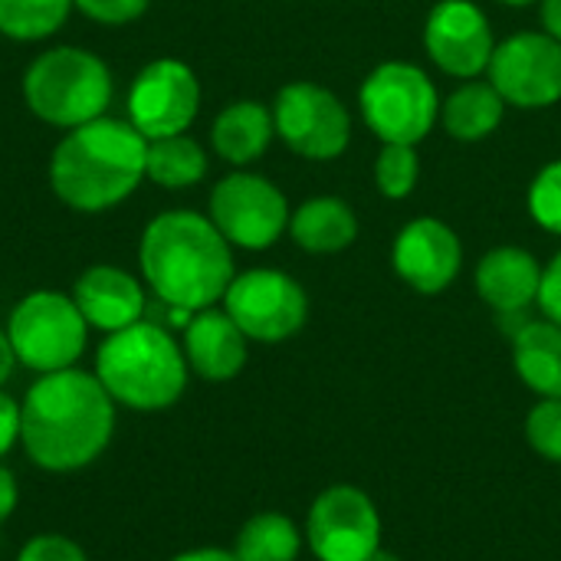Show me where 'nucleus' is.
<instances>
[{"mask_svg": "<svg viewBox=\"0 0 561 561\" xmlns=\"http://www.w3.org/2000/svg\"><path fill=\"white\" fill-rule=\"evenodd\" d=\"M115 434V401L79 368L39 375L20 404V444L49 473H72L102 457Z\"/></svg>", "mask_w": 561, "mask_h": 561, "instance_id": "1", "label": "nucleus"}, {"mask_svg": "<svg viewBox=\"0 0 561 561\" xmlns=\"http://www.w3.org/2000/svg\"><path fill=\"white\" fill-rule=\"evenodd\" d=\"M138 266L154 299L184 312L217 306L237 276L230 243L197 210H164L148 220Z\"/></svg>", "mask_w": 561, "mask_h": 561, "instance_id": "2", "label": "nucleus"}, {"mask_svg": "<svg viewBox=\"0 0 561 561\" xmlns=\"http://www.w3.org/2000/svg\"><path fill=\"white\" fill-rule=\"evenodd\" d=\"M148 138L122 118H95L69 128L49 158L53 194L79 214H105L145 181Z\"/></svg>", "mask_w": 561, "mask_h": 561, "instance_id": "3", "label": "nucleus"}, {"mask_svg": "<svg viewBox=\"0 0 561 561\" xmlns=\"http://www.w3.org/2000/svg\"><path fill=\"white\" fill-rule=\"evenodd\" d=\"M95 378L115 404L141 414L168 411L187 388V358L168 325L141 319L105 335L95 355Z\"/></svg>", "mask_w": 561, "mask_h": 561, "instance_id": "4", "label": "nucleus"}, {"mask_svg": "<svg viewBox=\"0 0 561 561\" xmlns=\"http://www.w3.org/2000/svg\"><path fill=\"white\" fill-rule=\"evenodd\" d=\"M112 92L108 66L82 46H53L23 72V99L30 112L66 131L102 118Z\"/></svg>", "mask_w": 561, "mask_h": 561, "instance_id": "5", "label": "nucleus"}, {"mask_svg": "<svg viewBox=\"0 0 561 561\" xmlns=\"http://www.w3.org/2000/svg\"><path fill=\"white\" fill-rule=\"evenodd\" d=\"M365 125L385 145H417L440 118V99L431 76L414 62H381L358 92Z\"/></svg>", "mask_w": 561, "mask_h": 561, "instance_id": "6", "label": "nucleus"}, {"mask_svg": "<svg viewBox=\"0 0 561 561\" xmlns=\"http://www.w3.org/2000/svg\"><path fill=\"white\" fill-rule=\"evenodd\" d=\"M7 339L23 368L49 375L76 368L79 355L85 352L89 322L72 296L36 289L13 306L7 319Z\"/></svg>", "mask_w": 561, "mask_h": 561, "instance_id": "7", "label": "nucleus"}, {"mask_svg": "<svg viewBox=\"0 0 561 561\" xmlns=\"http://www.w3.org/2000/svg\"><path fill=\"white\" fill-rule=\"evenodd\" d=\"M210 224L224 233L230 247L270 250L289 230V201L263 174L233 171L210 191Z\"/></svg>", "mask_w": 561, "mask_h": 561, "instance_id": "8", "label": "nucleus"}, {"mask_svg": "<svg viewBox=\"0 0 561 561\" xmlns=\"http://www.w3.org/2000/svg\"><path fill=\"white\" fill-rule=\"evenodd\" d=\"M224 312L250 342L276 345L306 325L309 299L306 289L279 270H247L227 286Z\"/></svg>", "mask_w": 561, "mask_h": 561, "instance_id": "9", "label": "nucleus"}, {"mask_svg": "<svg viewBox=\"0 0 561 561\" xmlns=\"http://www.w3.org/2000/svg\"><path fill=\"white\" fill-rule=\"evenodd\" d=\"M273 125L286 148L309 161H335L352 138V118L339 95L306 79L279 89Z\"/></svg>", "mask_w": 561, "mask_h": 561, "instance_id": "10", "label": "nucleus"}, {"mask_svg": "<svg viewBox=\"0 0 561 561\" xmlns=\"http://www.w3.org/2000/svg\"><path fill=\"white\" fill-rule=\"evenodd\" d=\"M306 542L319 561H368L381 549L378 506L358 486H329L309 510Z\"/></svg>", "mask_w": 561, "mask_h": 561, "instance_id": "11", "label": "nucleus"}, {"mask_svg": "<svg viewBox=\"0 0 561 561\" xmlns=\"http://www.w3.org/2000/svg\"><path fill=\"white\" fill-rule=\"evenodd\" d=\"M201 112V79L181 59L148 62L128 89V122L148 138L184 135Z\"/></svg>", "mask_w": 561, "mask_h": 561, "instance_id": "12", "label": "nucleus"}, {"mask_svg": "<svg viewBox=\"0 0 561 561\" xmlns=\"http://www.w3.org/2000/svg\"><path fill=\"white\" fill-rule=\"evenodd\" d=\"M490 82L516 108H549L561 99V43L549 33H516L496 43Z\"/></svg>", "mask_w": 561, "mask_h": 561, "instance_id": "13", "label": "nucleus"}, {"mask_svg": "<svg viewBox=\"0 0 561 561\" xmlns=\"http://www.w3.org/2000/svg\"><path fill=\"white\" fill-rule=\"evenodd\" d=\"M424 49L447 76L477 79L486 72L496 39L473 0H440L424 23Z\"/></svg>", "mask_w": 561, "mask_h": 561, "instance_id": "14", "label": "nucleus"}, {"mask_svg": "<svg viewBox=\"0 0 561 561\" xmlns=\"http://www.w3.org/2000/svg\"><path fill=\"white\" fill-rule=\"evenodd\" d=\"M391 266L414 293L437 296L457 279L463 266L460 237L437 217H417L394 237Z\"/></svg>", "mask_w": 561, "mask_h": 561, "instance_id": "15", "label": "nucleus"}, {"mask_svg": "<svg viewBox=\"0 0 561 561\" xmlns=\"http://www.w3.org/2000/svg\"><path fill=\"white\" fill-rule=\"evenodd\" d=\"M72 299H76L82 319L89 322V329H99L105 335L141 322L145 309H148L141 283L128 270L112 266V263L89 266L76 279Z\"/></svg>", "mask_w": 561, "mask_h": 561, "instance_id": "16", "label": "nucleus"}, {"mask_svg": "<svg viewBox=\"0 0 561 561\" xmlns=\"http://www.w3.org/2000/svg\"><path fill=\"white\" fill-rule=\"evenodd\" d=\"M247 335L224 309H201L184 325V358L204 381H233L247 365Z\"/></svg>", "mask_w": 561, "mask_h": 561, "instance_id": "17", "label": "nucleus"}, {"mask_svg": "<svg viewBox=\"0 0 561 561\" xmlns=\"http://www.w3.org/2000/svg\"><path fill=\"white\" fill-rule=\"evenodd\" d=\"M542 266L523 247H496L477 263V293L496 316H523L539 302Z\"/></svg>", "mask_w": 561, "mask_h": 561, "instance_id": "18", "label": "nucleus"}, {"mask_svg": "<svg viewBox=\"0 0 561 561\" xmlns=\"http://www.w3.org/2000/svg\"><path fill=\"white\" fill-rule=\"evenodd\" d=\"M273 135H276L273 108H266L256 99H237L214 118L210 145L227 164L247 168L266 154Z\"/></svg>", "mask_w": 561, "mask_h": 561, "instance_id": "19", "label": "nucleus"}, {"mask_svg": "<svg viewBox=\"0 0 561 561\" xmlns=\"http://www.w3.org/2000/svg\"><path fill=\"white\" fill-rule=\"evenodd\" d=\"M513 365L529 391L539 398H561V325L526 319L513 332Z\"/></svg>", "mask_w": 561, "mask_h": 561, "instance_id": "20", "label": "nucleus"}, {"mask_svg": "<svg viewBox=\"0 0 561 561\" xmlns=\"http://www.w3.org/2000/svg\"><path fill=\"white\" fill-rule=\"evenodd\" d=\"M289 237L306 253H342L358 237V217L342 197H312L293 210Z\"/></svg>", "mask_w": 561, "mask_h": 561, "instance_id": "21", "label": "nucleus"}, {"mask_svg": "<svg viewBox=\"0 0 561 561\" xmlns=\"http://www.w3.org/2000/svg\"><path fill=\"white\" fill-rule=\"evenodd\" d=\"M506 115V99L493 82L470 79L440 102V122L457 141H483L490 138Z\"/></svg>", "mask_w": 561, "mask_h": 561, "instance_id": "22", "label": "nucleus"}, {"mask_svg": "<svg viewBox=\"0 0 561 561\" xmlns=\"http://www.w3.org/2000/svg\"><path fill=\"white\" fill-rule=\"evenodd\" d=\"M207 174V151L191 135H168L148 141L145 178L164 191H184L201 184Z\"/></svg>", "mask_w": 561, "mask_h": 561, "instance_id": "23", "label": "nucleus"}, {"mask_svg": "<svg viewBox=\"0 0 561 561\" xmlns=\"http://www.w3.org/2000/svg\"><path fill=\"white\" fill-rule=\"evenodd\" d=\"M299 549L302 536L283 513H256L243 523L233 542V556L240 561H296Z\"/></svg>", "mask_w": 561, "mask_h": 561, "instance_id": "24", "label": "nucleus"}, {"mask_svg": "<svg viewBox=\"0 0 561 561\" xmlns=\"http://www.w3.org/2000/svg\"><path fill=\"white\" fill-rule=\"evenodd\" d=\"M76 0H0V33L20 43L53 36L72 13Z\"/></svg>", "mask_w": 561, "mask_h": 561, "instance_id": "25", "label": "nucleus"}, {"mask_svg": "<svg viewBox=\"0 0 561 561\" xmlns=\"http://www.w3.org/2000/svg\"><path fill=\"white\" fill-rule=\"evenodd\" d=\"M421 178V161L414 145H385L378 161H375V184L385 197L391 201H404L408 194H414Z\"/></svg>", "mask_w": 561, "mask_h": 561, "instance_id": "26", "label": "nucleus"}, {"mask_svg": "<svg viewBox=\"0 0 561 561\" xmlns=\"http://www.w3.org/2000/svg\"><path fill=\"white\" fill-rule=\"evenodd\" d=\"M526 440L549 463H561V398H542L529 411Z\"/></svg>", "mask_w": 561, "mask_h": 561, "instance_id": "27", "label": "nucleus"}, {"mask_svg": "<svg viewBox=\"0 0 561 561\" xmlns=\"http://www.w3.org/2000/svg\"><path fill=\"white\" fill-rule=\"evenodd\" d=\"M529 214L542 230L561 237V158L536 174L529 187Z\"/></svg>", "mask_w": 561, "mask_h": 561, "instance_id": "28", "label": "nucleus"}, {"mask_svg": "<svg viewBox=\"0 0 561 561\" xmlns=\"http://www.w3.org/2000/svg\"><path fill=\"white\" fill-rule=\"evenodd\" d=\"M76 7L102 26H125L138 20L151 7V0H76Z\"/></svg>", "mask_w": 561, "mask_h": 561, "instance_id": "29", "label": "nucleus"}, {"mask_svg": "<svg viewBox=\"0 0 561 561\" xmlns=\"http://www.w3.org/2000/svg\"><path fill=\"white\" fill-rule=\"evenodd\" d=\"M16 561H89L85 552L66 539V536H56V533H43V536H33L23 549Z\"/></svg>", "mask_w": 561, "mask_h": 561, "instance_id": "30", "label": "nucleus"}, {"mask_svg": "<svg viewBox=\"0 0 561 561\" xmlns=\"http://www.w3.org/2000/svg\"><path fill=\"white\" fill-rule=\"evenodd\" d=\"M539 309L549 322L561 325V250L542 266V286H539Z\"/></svg>", "mask_w": 561, "mask_h": 561, "instance_id": "31", "label": "nucleus"}, {"mask_svg": "<svg viewBox=\"0 0 561 561\" xmlns=\"http://www.w3.org/2000/svg\"><path fill=\"white\" fill-rule=\"evenodd\" d=\"M20 440V404L0 391V457Z\"/></svg>", "mask_w": 561, "mask_h": 561, "instance_id": "32", "label": "nucleus"}, {"mask_svg": "<svg viewBox=\"0 0 561 561\" xmlns=\"http://www.w3.org/2000/svg\"><path fill=\"white\" fill-rule=\"evenodd\" d=\"M16 500H20V493H16V480H13V473L7 470V467H0V526L10 519V513L16 510Z\"/></svg>", "mask_w": 561, "mask_h": 561, "instance_id": "33", "label": "nucleus"}, {"mask_svg": "<svg viewBox=\"0 0 561 561\" xmlns=\"http://www.w3.org/2000/svg\"><path fill=\"white\" fill-rule=\"evenodd\" d=\"M542 26L561 43V0H542Z\"/></svg>", "mask_w": 561, "mask_h": 561, "instance_id": "34", "label": "nucleus"}, {"mask_svg": "<svg viewBox=\"0 0 561 561\" xmlns=\"http://www.w3.org/2000/svg\"><path fill=\"white\" fill-rule=\"evenodd\" d=\"M171 561H240L233 552L227 549H191V552H181Z\"/></svg>", "mask_w": 561, "mask_h": 561, "instance_id": "35", "label": "nucleus"}, {"mask_svg": "<svg viewBox=\"0 0 561 561\" xmlns=\"http://www.w3.org/2000/svg\"><path fill=\"white\" fill-rule=\"evenodd\" d=\"M13 365H16L13 345H10V339H7V329H0V385L13 375Z\"/></svg>", "mask_w": 561, "mask_h": 561, "instance_id": "36", "label": "nucleus"}, {"mask_svg": "<svg viewBox=\"0 0 561 561\" xmlns=\"http://www.w3.org/2000/svg\"><path fill=\"white\" fill-rule=\"evenodd\" d=\"M368 561H401L394 552H388V549H378V552H371L368 556Z\"/></svg>", "mask_w": 561, "mask_h": 561, "instance_id": "37", "label": "nucleus"}, {"mask_svg": "<svg viewBox=\"0 0 561 561\" xmlns=\"http://www.w3.org/2000/svg\"><path fill=\"white\" fill-rule=\"evenodd\" d=\"M500 3H510V7H529V3H536V0H500Z\"/></svg>", "mask_w": 561, "mask_h": 561, "instance_id": "38", "label": "nucleus"}]
</instances>
